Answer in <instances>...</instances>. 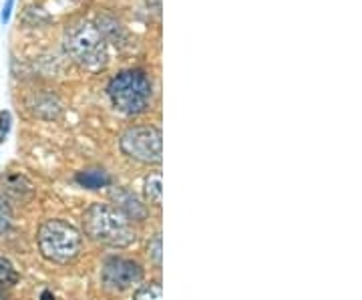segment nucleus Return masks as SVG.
<instances>
[{"label": "nucleus", "mask_w": 362, "mask_h": 300, "mask_svg": "<svg viewBox=\"0 0 362 300\" xmlns=\"http://www.w3.org/2000/svg\"><path fill=\"white\" fill-rule=\"evenodd\" d=\"M65 49L78 65L90 71L105 67L109 59L107 42H105L101 28L90 25L89 21H78L66 28Z\"/></svg>", "instance_id": "20e7f679"}, {"label": "nucleus", "mask_w": 362, "mask_h": 300, "mask_svg": "<svg viewBox=\"0 0 362 300\" xmlns=\"http://www.w3.org/2000/svg\"><path fill=\"white\" fill-rule=\"evenodd\" d=\"M40 300H54V294H52L51 290H45V292L40 294Z\"/></svg>", "instance_id": "2eb2a0df"}, {"label": "nucleus", "mask_w": 362, "mask_h": 300, "mask_svg": "<svg viewBox=\"0 0 362 300\" xmlns=\"http://www.w3.org/2000/svg\"><path fill=\"white\" fill-rule=\"evenodd\" d=\"M0 300H6V296H4V292H2V288H0Z\"/></svg>", "instance_id": "dca6fc26"}, {"label": "nucleus", "mask_w": 362, "mask_h": 300, "mask_svg": "<svg viewBox=\"0 0 362 300\" xmlns=\"http://www.w3.org/2000/svg\"><path fill=\"white\" fill-rule=\"evenodd\" d=\"M133 300H163V288H161V282H147L143 287L137 288Z\"/></svg>", "instance_id": "9d476101"}, {"label": "nucleus", "mask_w": 362, "mask_h": 300, "mask_svg": "<svg viewBox=\"0 0 362 300\" xmlns=\"http://www.w3.org/2000/svg\"><path fill=\"white\" fill-rule=\"evenodd\" d=\"M83 226L90 240L105 246L125 248L137 240V230L129 216L111 204H90L83 216Z\"/></svg>", "instance_id": "f257e3e1"}, {"label": "nucleus", "mask_w": 362, "mask_h": 300, "mask_svg": "<svg viewBox=\"0 0 362 300\" xmlns=\"http://www.w3.org/2000/svg\"><path fill=\"white\" fill-rule=\"evenodd\" d=\"M101 278L107 288L113 290H127V288L139 284L143 280L141 264L129 260V258H109L103 264Z\"/></svg>", "instance_id": "423d86ee"}, {"label": "nucleus", "mask_w": 362, "mask_h": 300, "mask_svg": "<svg viewBox=\"0 0 362 300\" xmlns=\"http://www.w3.org/2000/svg\"><path fill=\"white\" fill-rule=\"evenodd\" d=\"M149 254L156 260L157 266H161V234H156L153 242L149 244Z\"/></svg>", "instance_id": "ddd939ff"}, {"label": "nucleus", "mask_w": 362, "mask_h": 300, "mask_svg": "<svg viewBox=\"0 0 362 300\" xmlns=\"http://www.w3.org/2000/svg\"><path fill=\"white\" fill-rule=\"evenodd\" d=\"M18 282V272L8 258L0 256V288L14 287Z\"/></svg>", "instance_id": "1a4fd4ad"}, {"label": "nucleus", "mask_w": 362, "mask_h": 300, "mask_svg": "<svg viewBox=\"0 0 362 300\" xmlns=\"http://www.w3.org/2000/svg\"><path fill=\"white\" fill-rule=\"evenodd\" d=\"M161 145H163L161 129H157L153 125L129 127L119 139L121 151L139 163H161L163 159Z\"/></svg>", "instance_id": "39448f33"}, {"label": "nucleus", "mask_w": 362, "mask_h": 300, "mask_svg": "<svg viewBox=\"0 0 362 300\" xmlns=\"http://www.w3.org/2000/svg\"><path fill=\"white\" fill-rule=\"evenodd\" d=\"M40 254L52 264H69L83 250V234L65 220H47L37 232Z\"/></svg>", "instance_id": "7ed1b4c3"}, {"label": "nucleus", "mask_w": 362, "mask_h": 300, "mask_svg": "<svg viewBox=\"0 0 362 300\" xmlns=\"http://www.w3.org/2000/svg\"><path fill=\"white\" fill-rule=\"evenodd\" d=\"M151 93H153L151 79L141 69L121 71L107 85V95L113 107L125 115H139L147 111Z\"/></svg>", "instance_id": "f03ea898"}, {"label": "nucleus", "mask_w": 362, "mask_h": 300, "mask_svg": "<svg viewBox=\"0 0 362 300\" xmlns=\"http://www.w3.org/2000/svg\"><path fill=\"white\" fill-rule=\"evenodd\" d=\"M11 226H13V208L6 197L0 196V234H4Z\"/></svg>", "instance_id": "9b49d317"}, {"label": "nucleus", "mask_w": 362, "mask_h": 300, "mask_svg": "<svg viewBox=\"0 0 362 300\" xmlns=\"http://www.w3.org/2000/svg\"><path fill=\"white\" fill-rule=\"evenodd\" d=\"M11 123H13V117L8 111H0V144L4 142L6 133L11 131Z\"/></svg>", "instance_id": "f8f14e48"}, {"label": "nucleus", "mask_w": 362, "mask_h": 300, "mask_svg": "<svg viewBox=\"0 0 362 300\" xmlns=\"http://www.w3.org/2000/svg\"><path fill=\"white\" fill-rule=\"evenodd\" d=\"M13 4L14 0H6V4H4V8H2V14H0V21L6 25L8 21H11V13H13Z\"/></svg>", "instance_id": "4468645a"}, {"label": "nucleus", "mask_w": 362, "mask_h": 300, "mask_svg": "<svg viewBox=\"0 0 362 300\" xmlns=\"http://www.w3.org/2000/svg\"><path fill=\"white\" fill-rule=\"evenodd\" d=\"M77 183L87 190H101L111 185V175L105 170H83L77 173Z\"/></svg>", "instance_id": "0eeeda50"}, {"label": "nucleus", "mask_w": 362, "mask_h": 300, "mask_svg": "<svg viewBox=\"0 0 362 300\" xmlns=\"http://www.w3.org/2000/svg\"><path fill=\"white\" fill-rule=\"evenodd\" d=\"M161 197H163V183H161V173L153 171L147 180H145V200L159 208L161 206Z\"/></svg>", "instance_id": "6e6552de"}]
</instances>
